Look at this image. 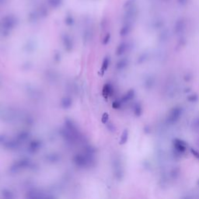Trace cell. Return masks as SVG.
<instances>
[{
    "label": "cell",
    "instance_id": "cell-2",
    "mask_svg": "<svg viewBox=\"0 0 199 199\" xmlns=\"http://www.w3.org/2000/svg\"><path fill=\"white\" fill-rule=\"evenodd\" d=\"M47 3L51 7L56 9L62 6L63 3V0H47Z\"/></svg>",
    "mask_w": 199,
    "mask_h": 199
},
{
    "label": "cell",
    "instance_id": "cell-4",
    "mask_svg": "<svg viewBox=\"0 0 199 199\" xmlns=\"http://www.w3.org/2000/svg\"><path fill=\"white\" fill-rule=\"evenodd\" d=\"M6 2V0H0V5H3Z\"/></svg>",
    "mask_w": 199,
    "mask_h": 199
},
{
    "label": "cell",
    "instance_id": "cell-3",
    "mask_svg": "<svg viewBox=\"0 0 199 199\" xmlns=\"http://www.w3.org/2000/svg\"><path fill=\"white\" fill-rule=\"evenodd\" d=\"M74 23V19H73V17H71V16H68L65 18V24H68V25H72Z\"/></svg>",
    "mask_w": 199,
    "mask_h": 199
},
{
    "label": "cell",
    "instance_id": "cell-1",
    "mask_svg": "<svg viewBox=\"0 0 199 199\" xmlns=\"http://www.w3.org/2000/svg\"><path fill=\"white\" fill-rule=\"evenodd\" d=\"M17 23V19L13 16H7L2 19V25L6 28L13 27Z\"/></svg>",
    "mask_w": 199,
    "mask_h": 199
}]
</instances>
